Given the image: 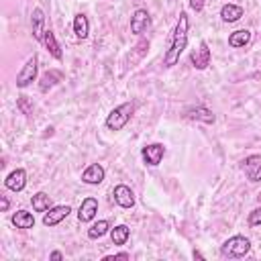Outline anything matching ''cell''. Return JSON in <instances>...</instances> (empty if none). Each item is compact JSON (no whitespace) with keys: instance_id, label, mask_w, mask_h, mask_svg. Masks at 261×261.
Wrapping results in <instances>:
<instances>
[{"instance_id":"cell-1","label":"cell","mask_w":261,"mask_h":261,"mask_svg":"<svg viewBox=\"0 0 261 261\" xmlns=\"http://www.w3.org/2000/svg\"><path fill=\"white\" fill-rule=\"evenodd\" d=\"M188 45V14L186 12H179V20L173 29V37H171V45H169V51L165 53V65L171 67L179 61V55L184 53Z\"/></svg>"},{"instance_id":"cell-2","label":"cell","mask_w":261,"mask_h":261,"mask_svg":"<svg viewBox=\"0 0 261 261\" xmlns=\"http://www.w3.org/2000/svg\"><path fill=\"white\" fill-rule=\"evenodd\" d=\"M251 249V241L247 237H241V234H234L230 237L228 241H224L220 245V253L222 257H228V259H237V257H245Z\"/></svg>"},{"instance_id":"cell-3","label":"cell","mask_w":261,"mask_h":261,"mask_svg":"<svg viewBox=\"0 0 261 261\" xmlns=\"http://www.w3.org/2000/svg\"><path fill=\"white\" fill-rule=\"evenodd\" d=\"M133 112H135V104H133V102H124V104L116 106V108L108 114V118H106V126H108L110 130H120V128L130 120Z\"/></svg>"},{"instance_id":"cell-4","label":"cell","mask_w":261,"mask_h":261,"mask_svg":"<svg viewBox=\"0 0 261 261\" xmlns=\"http://www.w3.org/2000/svg\"><path fill=\"white\" fill-rule=\"evenodd\" d=\"M37 63H39L37 55L29 57V61L22 65V69L16 75V86L18 88H27L31 82H35V77H37Z\"/></svg>"},{"instance_id":"cell-5","label":"cell","mask_w":261,"mask_h":261,"mask_svg":"<svg viewBox=\"0 0 261 261\" xmlns=\"http://www.w3.org/2000/svg\"><path fill=\"white\" fill-rule=\"evenodd\" d=\"M69 212H71V208H69L67 204L53 206V208H49V212H45V216H43V224H45V226H55V224H59L63 218H67Z\"/></svg>"},{"instance_id":"cell-6","label":"cell","mask_w":261,"mask_h":261,"mask_svg":"<svg viewBox=\"0 0 261 261\" xmlns=\"http://www.w3.org/2000/svg\"><path fill=\"white\" fill-rule=\"evenodd\" d=\"M141 153H143V159H145L147 165H159L161 159H163V155H165V147L161 143H153V145L143 147Z\"/></svg>"},{"instance_id":"cell-7","label":"cell","mask_w":261,"mask_h":261,"mask_svg":"<svg viewBox=\"0 0 261 261\" xmlns=\"http://www.w3.org/2000/svg\"><path fill=\"white\" fill-rule=\"evenodd\" d=\"M243 169L251 181H261V155H249L243 161Z\"/></svg>"},{"instance_id":"cell-8","label":"cell","mask_w":261,"mask_h":261,"mask_svg":"<svg viewBox=\"0 0 261 261\" xmlns=\"http://www.w3.org/2000/svg\"><path fill=\"white\" fill-rule=\"evenodd\" d=\"M149 24H151L149 12H147V10H143V8L135 10V14H133V18H130V33L141 35V33H145V31L149 29Z\"/></svg>"},{"instance_id":"cell-9","label":"cell","mask_w":261,"mask_h":261,"mask_svg":"<svg viewBox=\"0 0 261 261\" xmlns=\"http://www.w3.org/2000/svg\"><path fill=\"white\" fill-rule=\"evenodd\" d=\"M190 61H192L194 67H198V69H206V67L210 65V49H208V43H206V41H202L200 47L190 55Z\"/></svg>"},{"instance_id":"cell-10","label":"cell","mask_w":261,"mask_h":261,"mask_svg":"<svg viewBox=\"0 0 261 261\" xmlns=\"http://www.w3.org/2000/svg\"><path fill=\"white\" fill-rule=\"evenodd\" d=\"M112 196H114V202H116L118 206H122V208H130V206L135 204V194H133V190H130L128 186H124V184H118V186L114 188Z\"/></svg>"},{"instance_id":"cell-11","label":"cell","mask_w":261,"mask_h":261,"mask_svg":"<svg viewBox=\"0 0 261 261\" xmlns=\"http://www.w3.org/2000/svg\"><path fill=\"white\" fill-rule=\"evenodd\" d=\"M4 186L8 188V190H12V192H20L24 186H27V171L24 169H14V171H10L8 175H6V179H4Z\"/></svg>"},{"instance_id":"cell-12","label":"cell","mask_w":261,"mask_h":261,"mask_svg":"<svg viewBox=\"0 0 261 261\" xmlns=\"http://www.w3.org/2000/svg\"><path fill=\"white\" fill-rule=\"evenodd\" d=\"M102 179H104V167H102L100 163L88 165V167L84 169V173H82V181H84V184H90V186H96V184H100Z\"/></svg>"},{"instance_id":"cell-13","label":"cell","mask_w":261,"mask_h":261,"mask_svg":"<svg viewBox=\"0 0 261 261\" xmlns=\"http://www.w3.org/2000/svg\"><path fill=\"white\" fill-rule=\"evenodd\" d=\"M98 212V200L96 198H86L77 210V218L80 222H90Z\"/></svg>"},{"instance_id":"cell-14","label":"cell","mask_w":261,"mask_h":261,"mask_svg":"<svg viewBox=\"0 0 261 261\" xmlns=\"http://www.w3.org/2000/svg\"><path fill=\"white\" fill-rule=\"evenodd\" d=\"M186 116L192 118V120H202V122H206V124H212V122H214L212 110H208V108H204V106L188 108V110H186Z\"/></svg>"},{"instance_id":"cell-15","label":"cell","mask_w":261,"mask_h":261,"mask_svg":"<svg viewBox=\"0 0 261 261\" xmlns=\"http://www.w3.org/2000/svg\"><path fill=\"white\" fill-rule=\"evenodd\" d=\"M12 224L16 228H33L35 226V216L27 210H16L12 214Z\"/></svg>"},{"instance_id":"cell-16","label":"cell","mask_w":261,"mask_h":261,"mask_svg":"<svg viewBox=\"0 0 261 261\" xmlns=\"http://www.w3.org/2000/svg\"><path fill=\"white\" fill-rule=\"evenodd\" d=\"M43 20H45L43 10H41V8H35V10H33V16H31V27H33V37H35L37 41H43V35H45V31H43Z\"/></svg>"},{"instance_id":"cell-17","label":"cell","mask_w":261,"mask_h":261,"mask_svg":"<svg viewBox=\"0 0 261 261\" xmlns=\"http://www.w3.org/2000/svg\"><path fill=\"white\" fill-rule=\"evenodd\" d=\"M220 16H222L224 22H237L243 16V8L237 6V4H224L222 10H220Z\"/></svg>"},{"instance_id":"cell-18","label":"cell","mask_w":261,"mask_h":261,"mask_svg":"<svg viewBox=\"0 0 261 261\" xmlns=\"http://www.w3.org/2000/svg\"><path fill=\"white\" fill-rule=\"evenodd\" d=\"M73 33H75V37H80V39H86L88 37V33H90V22H88V16L86 14H75V18H73Z\"/></svg>"},{"instance_id":"cell-19","label":"cell","mask_w":261,"mask_h":261,"mask_svg":"<svg viewBox=\"0 0 261 261\" xmlns=\"http://www.w3.org/2000/svg\"><path fill=\"white\" fill-rule=\"evenodd\" d=\"M43 43H45L47 51H49L55 59H61V57H63V55H61V47H59V43H57L53 31H45V35H43Z\"/></svg>"},{"instance_id":"cell-20","label":"cell","mask_w":261,"mask_h":261,"mask_svg":"<svg viewBox=\"0 0 261 261\" xmlns=\"http://www.w3.org/2000/svg\"><path fill=\"white\" fill-rule=\"evenodd\" d=\"M249 41H251V31H247V29H239V31L230 33V37H228L230 47H245Z\"/></svg>"},{"instance_id":"cell-21","label":"cell","mask_w":261,"mask_h":261,"mask_svg":"<svg viewBox=\"0 0 261 261\" xmlns=\"http://www.w3.org/2000/svg\"><path fill=\"white\" fill-rule=\"evenodd\" d=\"M31 204H33V210H35V212H47L49 206H51V198H49L45 192H37V194L31 198Z\"/></svg>"},{"instance_id":"cell-22","label":"cell","mask_w":261,"mask_h":261,"mask_svg":"<svg viewBox=\"0 0 261 261\" xmlns=\"http://www.w3.org/2000/svg\"><path fill=\"white\" fill-rule=\"evenodd\" d=\"M128 234H130V230H128L126 224H118V226H114L110 230V239H112L114 245H124L126 239H128Z\"/></svg>"},{"instance_id":"cell-23","label":"cell","mask_w":261,"mask_h":261,"mask_svg":"<svg viewBox=\"0 0 261 261\" xmlns=\"http://www.w3.org/2000/svg\"><path fill=\"white\" fill-rule=\"evenodd\" d=\"M108 228H110V222L108 220H98L96 224H92L88 228V237L90 239H100V237H104L108 232Z\"/></svg>"},{"instance_id":"cell-24","label":"cell","mask_w":261,"mask_h":261,"mask_svg":"<svg viewBox=\"0 0 261 261\" xmlns=\"http://www.w3.org/2000/svg\"><path fill=\"white\" fill-rule=\"evenodd\" d=\"M57 82H61V73H59V71H47V73H43V77H41V90L47 92V90L53 88Z\"/></svg>"},{"instance_id":"cell-25","label":"cell","mask_w":261,"mask_h":261,"mask_svg":"<svg viewBox=\"0 0 261 261\" xmlns=\"http://www.w3.org/2000/svg\"><path fill=\"white\" fill-rule=\"evenodd\" d=\"M16 106L22 110V114H31V112H33V106L29 104V98H24V96L16 100Z\"/></svg>"},{"instance_id":"cell-26","label":"cell","mask_w":261,"mask_h":261,"mask_svg":"<svg viewBox=\"0 0 261 261\" xmlns=\"http://www.w3.org/2000/svg\"><path fill=\"white\" fill-rule=\"evenodd\" d=\"M249 224H251V226H259V224H261V208L251 210V214H249Z\"/></svg>"},{"instance_id":"cell-27","label":"cell","mask_w":261,"mask_h":261,"mask_svg":"<svg viewBox=\"0 0 261 261\" xmlns=\"http://www.w3.org/2000/svg\"><path fill=\"white\" fill-rule=\"evenodd\" d=\"M190 6H192L196 12H200V10L204 8V0H190Z\"/></svg>"},{"instance_id":"cell-28","label":"cell","mask_w":261,"mask_h":261,"mask_svg":"<svg viewBox=\"0 0 261 261\" xmlns=\"http://www.w3.org/2000/svg\"><path fill=\"white\" fill-rule=\"evenodd\" d=\"M130 255L128 253H118V255H110V257H104V261H114V259H128Z\"/></svg>"},{"instance_id":"cell-29","label":"cell","mask_w":261,"mask_h":261,"mask_svg":"<svg viewBox=\"0 0 261 261\" xmlns=\"http://www.w3.org/2000/svg\"><path fill=\"white\" fill-rule=\"evenodd\" d=\"M8 206H10L8 198H6V196H0V210H2V212H6V210H8Z\"/></svg>"},{"instance_id":"cell-30","label":"cell","mask_w":261,"mask_h":261,"mask_svg":"<svg viewBox=\"0 0 261 261\" xmlns=\"http://www.w3.org/2000/svg\"><path fill=\"white\" fill-rule=\"evenodd\" d=\"M49 257H51V259H53V261H59V259H63V255H61V253H59V251H53V253H51V255H49Z\"/></svg>"},{"instance_id":"cell-31","label":"cell","mask_w":261,"mask_h":261,"mask_svg":"<svg viewBox=\"0 0 261 261\" xmlns=\"http://www.w3.org/2000/svg\"><path fill=\"white\" fill-rule=\"evenodd\" d=\"M257 200H259V202H261V192H259V194H257Z\"/></svg>"}]
</instances>
